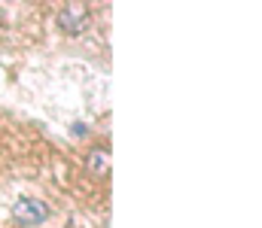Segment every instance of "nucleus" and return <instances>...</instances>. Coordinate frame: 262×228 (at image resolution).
Masks as SVG:
<instances>
[{
  "instance_id": "nucleus-1",
  "label": "nucleus",
  "mask_w": 262,
  "mask_h": 228,
  "mask_svg": "<svg viewBox=\"0 0 262 228\" xmlns=\"http://www.w3.org/2000/svg\"><path fill=\"white\" fill-rule=\"evenodd\" d=\"M46 216H49V207L37 198H18L12 207V219L18 225H40V222H46Z\"/></svg>"
},
{
  "instance_id": "nucleus-2",
  "label": "nucleus",
  "mask_w": 262,
  "mask_h": 228,
  "mask_svg": "<svg viewBox=\"0 0 262 228\" xmlns=\"http://www.w3.org/2000/svg\"><path fill=\"white\" fill-rule=\"evenodd\" d=\"M85 24H89V9H85V6H73V3H70V6H64V9L58 12V28H61L64 34H73V37H76Z\"/></svg>"
},
{
  "instance_id": "nucleus-4",
  "label": "nucleus",
  "mask_w": 262,
  "mask_h": 228,
  "mask_svg": "<svg viewBox=\"0 0 262 228\" xmlns=\"http://www.w3.org/2000/svg\"><path fill=\"white\" fill-rule=\"evenodd\" d=\"M70 131H73V137H85V131H89V125H82V122H76V125H70Z\"/></svg>"
},
{
  "instance_id": "nucleus-3",
  "label": "nucleus",
  "mask_w": 262,
  "mask_h": 228,
  "mask_svg": "<svg viewBox=\"0 0 262 228\" xmlns=\"http://www.w3.org/2000/svg\"><path fill=\"white\" fill-rule=\"evenodd\" d=\"M107 158H110L107 149H92V152H89V167H92L95 173H104V170H107V164H110Z\"/></svg>"
}]
</instances>
